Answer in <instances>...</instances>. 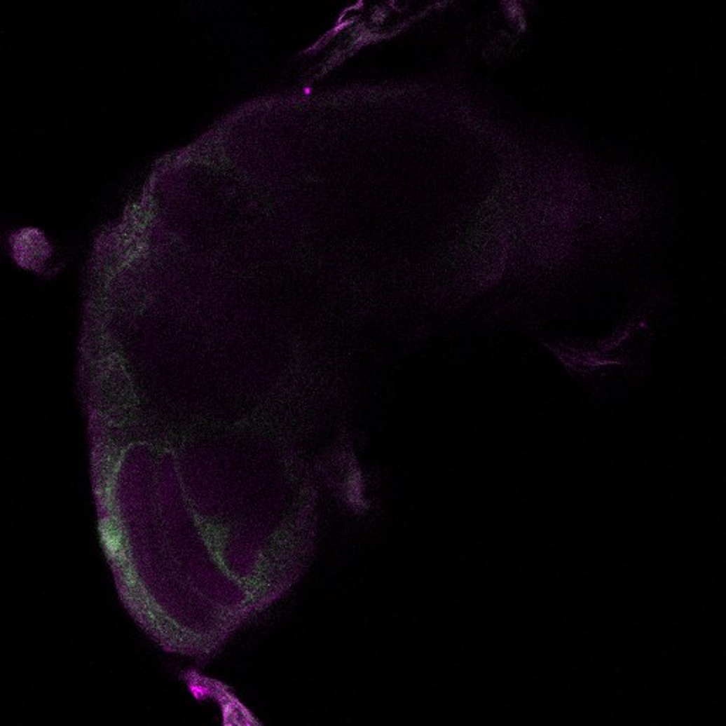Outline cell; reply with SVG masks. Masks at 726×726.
<instances>
[{
  "mask_svg": "<svg viewBox=\"0 0 726 726\" xmlns=\"http://www.w3.org/2000/svg\"><path fill=\"white\" fill-rule=\"evenodd\" d=\"M101 540L104 543V548L109 558L116 559L124 552V544H123V535L118 530V528L111 522H102L101 523Z\"/></svg>",
  "mask_w": 726,
  "mask_h": 726,
  "instance_id": "cell-1",
  "label": "cell"
}]
</instances>
